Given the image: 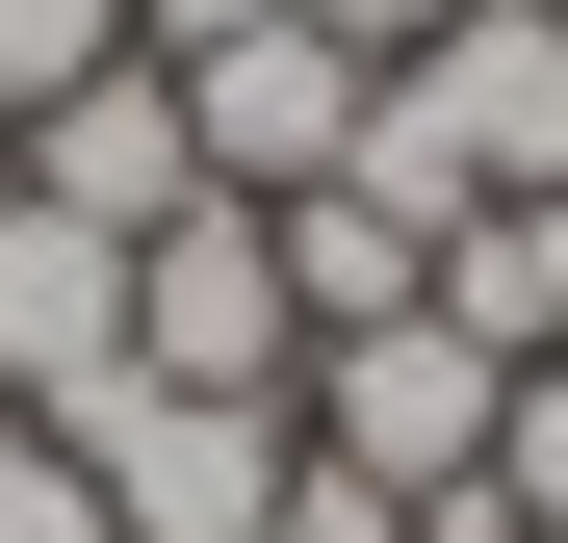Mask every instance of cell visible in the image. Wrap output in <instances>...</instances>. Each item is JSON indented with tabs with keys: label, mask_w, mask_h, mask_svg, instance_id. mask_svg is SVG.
<instances>
[{
	"label": "cell",
	"mask_w": 568,
	"mask_h": 543,
	"mask_svg": "<svg viewBox=\"0 0 568 543\" xmlns=\"http://www.w3.org/2000/svg\"><path fill=\"white\" fill-rule=\"evenodd\" d=\"M284 414H311V466H362V492H465V466H491V414H517V362L491 336H439V311H388V336H311V389H284Z\"/></svg>",
	"instance_id": "cell-1"
},
{
	"label": "cell",
	"mask_w": 568,
	"mask_h": 543,
	"mask_svg": "<svg viewBox=\"0 0 568 543\" xmlns=\"http://www.w3.org/2000/svg\"><path fill=\"white\" fill-rule=\"evenodd\" d=\"M130 389H233V414L311 389V311H284V233H258V208L130 233Z\"/></svg>",
	"instance_id": "cell-2"
},
{
	"label": "cell",
	"mask_w": 568,
	"mask_h": 543,
	"mask_svg": "<svg viewBox=\"0 0 568 543\" xmlns=\"http://www.w3.org/2000/svg\"><path fill=\"white\" fill-rule=\"evenodd\" d=\"M78 466H104L130 543H258L284 466H311V414H233V389H104V414H52Z\"/></svg>",
	"instance_id": "cell-3"
},
{
	"label": "cell",
	"mask_w": 568,
	"mask_h": 543,
	"mask_svg": "<svg viewBox=\"0 0 568 543\" xmlns=\"http://www.w3.org/2000/svg\"><path fill=\"white\" fill-rule=\"evenodd\" d=\"M181 130H207V208H311V181L362 155V52L336 27H233V52H155Z\"/></svg>",
	"instance_id": "cell-4"
},
{
	"label": "cell",
	"mask_w": 568,
	"mask_h": 543,
	"mask_svg": "<svg viewBox=\"0 0 568 543\" xmlns=\"http://www.w3.org/2000/svg\"><path fill=\"white\" fill-rule=\"evenodd\" d=\"M0 181H27V208H78V233H181V208H207V130H181V78H155V52H104L78 104L0 130Z\"/></svg>",
	"instance_id": "cell-5"
},
{
	"label": "cell",
	"mask_w": 568,
	"mask_h": 543,
	"mask_svg": "<svg viewBox=\"0 0 568 543\" xmlns=\"http://www.w3.org/2000/svg\"><path fill=\"white\" fill-rule=\"evenodd\" d=\"M104 389H130V233L0 181V414H104Z\"/></svg>",
	"instance_id": "cell-6"
},
{
	"label": "cell",
	"mask_w": 568,
	"mask_h": 543,
	"mask_svg": "<svg viewBox=\"0 0 568 543\" xmlns=\"http://www.w3.org/2000/svg\"><path fill=\"white\" fill-rule=\"evenodd\" d=\"M284 233V311L311 336H388V311H439V233L388 208V181H311V208H258Z\"/></svg>",
	"instance_id": "cell-7"
},
{
	"label": "cell",
	"mask_w": 568,
	"mask_h": 543,
	"mask_svg": "<svg viewBox=\"0 0 568 543\" xmlns=\"http://www.w3.org/2000/svg\"><path fill=\"white\" fill-rule=\"evenodd\" d=\"M439 336L568 362V181H542V208H465V233H439Z\"/></svg>",
	"instance_id": "cell-8"
},
{
	"label": "cell",
	"mask_w": 568,
	"mask_h": 543,
	"mask_svg": "<svg viewBox=\"0 0 568 543\" xmlns=\"http://www.w3.org/2000/svg\"><path fill=\"white\" fill-rule=\"evenodd\" d=\"M104 52H130V0H0V130H27V104H78Z\"/></svg>",
	"instance_id": "cell-9"
},
{
	"label": "cell",
	"mask_w": 568,
	"mask_h": 543,
	"mask_svg": "<svg viewBox=\"0 0 568 543\" xmlns=\"http://www.w3.org/2000/svg\"><path fill=\"white\" fill-rule=\"evenodd\" d=\"M0 543H130V517H104V466H78L52 414H0Z\"/></svg>",
	"instance_id": "cell-10"
},
{
	"label": "cell",
	"mask_w": 568,
	"mask_h": 543,
	"mask_svg": "<svg viewBox=\"0 0 568 543\" xmlns=\"http://www.w3.org/2000/svg\"><path fill=\"white\" fill-rule=\"evenodd\" d=\"M491 492H517V543H568V362H517V414H491Z\"/></svg>",
	"instance_id": "cell-11"
},
{
	"label": "cell",
	"mask_w": 568,
	"mask_h": 543,
	"mask_svg": "<svg viewBox=\"0 0 568 543\" xmlns=\"http://www.w3.org/2000/svg\"><path fill=\"white\" fill-rule=\"evenodd\" d=\"M258 543H414V517L362 492V466H284V517H258Z\"/></svg>",
	"instance_id": "cell-12"
},
{
	"label": "cell",
	"mask_w": 568,
	"mask_h": 543,
	"mask_svg": "<svg viewBox=\"0 0 568 543\" xmlns=\"http://www.w3.org/2000/svg\"><path fill=\"white\" fill-rule=\"evenodd\" d=\"M284 27H336L362 78H388V52H439V27H465V0H284Z\"/></svg>",
	"instance_id": "cell-13"
}]
</instances>
